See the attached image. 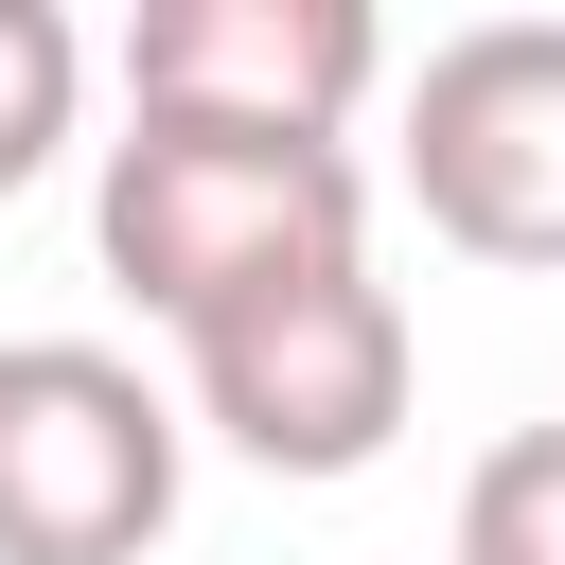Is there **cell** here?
Returning <instances> with one entry per match:
<instances>
[{"label": "cell", "instance_id": "obj_7", "mask_svg": "<svg viewBox=\"0 0 565 565\" xmlns=\"http://www.w3.org/2000/svg\"><path fill=\"white\" fill-rule=\"evenodd\" d=\"M459 565H565V424H512L459 477Z\"/></svg>", "mask_w": 565, "mask_h": 565}, {"label": "cell", "instance_id": "obj_4", "mask_svg": "<svg viewBox=\"0 0 565 565\" xmlns=\"http://www.w3.org/2000/svg\"><path fill=\"white\" fill-rule=\"evenodd\" d=\"M406 194L477 265H565V18H477L406 71Z\"/></svg>", "mask_w": 565, "mask_h": 565}, {"label": "cell", "instance_id": "obj_5", "mask_svg": "<svg viewBox=\"0 0 565 565\" xmlns=\"http://www.w3.org/2000/svg\"><path fill=\"white\" fill-rule=\"evenodd\" d=\"M371 88H388V18L371 0H141L124 18V124L335 141Z\"/></svg>", "mask_w": 565, "mask_h": 565}, {"label": "cell", "instance_id": "obj_2", "mask_svg": "<svg viewBox=\"0 0 565 565\" xmlns=\"http://www.w3.org/2000/svg\"><path fill=\"white\" fill-rule=\"evenodd\" d=\"M194 371V424L265 477H371L388 424H406V300L371 265H300V282H247L177 335Z\"/></svg>", "mask_w": 565, "mask_h": 565}, {"label": "cell", "instance_id": "obj_1", "mask_svg": "<svg viewBox=\"0 0 565 565\" xmlns=\"http://www.w3.org/2000/svg\"><path fill=\"white\" fill-rule=\"evenodd\" d=\"M88 247L141 318H212L300 265H371V159L353 141H265V124H124L88 177Z\"/></svg>", "mask_w": 565, "mask_h": 565}, {"label": "cell", "instance_id": "obj_3", "mask_svg": "<svg viewBox=\"0 0 565 565\" xmlns=\"http://www.w3.org/2000/svg\"><path fill=\"white\" fill-rule=\"evenodd\" d=\"M177 530V388L106 335H0V565H141Z\"/></svg>", "mask_w": 565, "mask_h": 565}, {"label": "cell", "instance_id": "obj_6", "mask_svg": "<svg viewBox=\"0 0 565 565\" xmlns=\"http://www.w3.org/2000/svg\"><path fill=\"white\" fill-rule=\"evenodd\" d=\"M71 106H88V35L53 0H0V194L71 159Z\"/></svg>", "mask_w": 565, "mask_h": 565}]
</instances>
